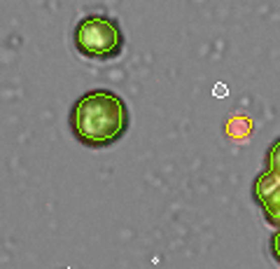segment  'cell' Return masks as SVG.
<instances>
[{"label":"cell","instance_id":"cell-1","mask_svg":"<svg viewBox=\"0 0 280 269\" xmlns=\"http://www.w3.org/2000/svg\"><path fill=\"white\" fill-rule=\"evenodd\" d=\"M68 122L75 141L91 150H101L119 143L128 134L131 112L117 92L98 87L75 101Z\"/></svg>","mask_w":280,"mask_h":269},{"label":"cell","instance_id":"cell-2","mask_svg":"<svg viewBox=\"0 0 280 269\" xmlns=\"http://www.w3.org/2000/svg\"><path fill=\"white\" fill-rule=\"evenodd\" d=\"M73 45L89 61H112L124 52L126 37L119 21L110 14H86L75 24Z\"/></svg>","mask_w":280,"mask_h":269},{"label":"cell","instance_id":"cell-3","mask_svg":"<svg viewBox=\"0 0 280 269\" xmlns=\"http://www.w3.org/2000/svg\"><path fill=\"white\" fill-rule=\"evenodd\" d=\"M252 197L259 204L264 220L271 227H280V176L264 169L252 183Z\"/></svg>","mask_w":280,"mask_h":269},{"label":"cell","instance_id":"cell-4","mask_svg":"<svg viewBox=\"0 0 280 269\" xmlns=\"http://www.w3.org/2000/svg\"><path fill=\"white\" fill-rule=\"evenodd\" d=\"M266 169L275 176H280V138H275L266 150Z\"/></svg>","mask_w":280,"mask_h":269},{"label":"cell","instance_id":"cell-5","mask_svg":"<svg viewBox=\"0 0 280 269\" xmlns=\"http://www.w3.org/2000/svg\"><path fill=\"white\" fill-rule=\"evenodd\" d=\"M268 251H271V257H273V262L280 264V227L273 232L271 241H268Z\"/></svg>","mask_w":280,"mask_h":269},{"label":"cell","instance_id":"cell-6","mask_svg":"<svg viewBox=\"0 0 280 269\" xmlns=\"http://www.w3.org/2000/svg\"><path fill=\"white\" fill-rule=\"evenodd\" d=\"M226 94H229V89H226L224 85H217V87H215V96H226Z\"/></svg>","mask_w":280,"mask_h":269}]
</instances>
